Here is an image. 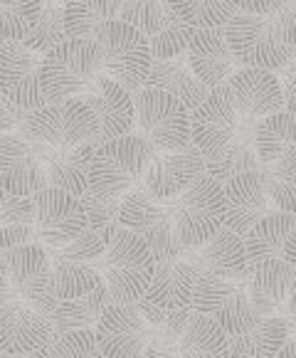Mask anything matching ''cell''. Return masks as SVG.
<instances>
[{
	"label": "cell",
	"mask_w": 296,
	"mask_h": 358,
	"mask_svg": "<svg viewBox=\"0 0 296 358\" xmlns=\"http://www.w3.org/2000/svg\"><path fill=\"white\" fill-rule=\"evenodd\" d=\"M294 0L267 15L235 13L222 27L230 52L242 67H259L279 74L296 57Z\"/></svg>",
	"instance_id": "obj_1"
},
{
	"label": "cell",
	"mask_w": 296,
	"mask_h": 358,
	"mask_svg": "<svg viewBox=\"0 0 296 358\" xmlns=\"http://www.w3.org/2000/svg\"><path fill=\"white\" fill-rule=\"evenodd\" d=\"M104 240V255L99 257L101 280L109 289L111 299L121 304H133L143 296L151 274H154V257L136 232L121 225H111L99 232Z\"/></svg>",
	"instance_id": "obj_2"
},
{
	"label": "cell",
	"mask_w": 296,
	"mask_h": 358,
	"mask_svg": "<svg viewBox=\"0 0 296 358\" xmlns=\"http://www.w3.org/2000/svg\"><path fill=\"white\" fill-rule=\"evenodd\" d=\"M154 156V146L133 131L96 143L87 173V190L99 198L121 201L133 185L141 183L143 171Z\"/></svg>",
	"instance_id": "obj_3"
},
{
	"label": "cell",
	"mask_w": 296,
	"mask_h": 358,
	"mask_svg": "<svg viewBox=\"0 0 296 358\" xmlns=\"http://www.w3.org/2000/svg\"><path fill=\"white\" fill-rule=\"evenodd\" d=\"M165 208L170 215L173 237L180 248H198L222 227L225 217L222 183L212 180L207 173H200L183 193L165 201Z\"/></svg>",
	"instance_id": "obj_4"
},
{
	"label": "cell",
	"mask_w": 296,
	"mask_h": 358,
	"mask_svg": "<svg viewBox=\"0 0 296 358\" xmlns=\"http://www.w3.org/2000/svg\"><path fill=\"white\" fill-rule=\"evenodd\" d=\"M101 74V59L94 40H74L64 37L40 64V87L45 101H62L80 96Z\"/></svg>",
	"instance_id": "obj_5"
},
{
	"label": "cell",
	"mask_w": 296,
	"mask_h": 358,
	"mask_svg": "<svg viewBox=\"0 0 296 358\" xmlns=\"http://www.w3.org/2000/svg\"><path fill=\"white\" fill-rule=\"evenodd\" d=\"M133 129L156 153L183 151L191 143V111L180 99L161 90L131 92Z\"/></svg>",
	"instance_id": "obj_6"
},
{
	"label": "cell",
	"mask_w": 296,
	"mask_h": 358,
	"mask_svg": "<svg viewBox=\"0 0 296 358\" xmlns=\"http://www.w3.org/2000/svg\"><path fill=\"white\" fill-rule=\"evenodd\" d=\"M94 45L99 50L101 74L128 92L143 90L146 74L151 69V48L148 40L128 22L109 20L94 32Z\"/></svg>",
	"instance_id": "obj_7"
},
{
	"label": "cell",
	"mask_w": 296,
	"mask_h": 358,
	"mask_svg": "<svg viewBox=\"0 0 296 358\" xmlns=\"http://www.w3.org/2000/svg\"><path fill=\"white\" fill-rule=\"evenodd\" d=\"M17 134L27 141H40L52 148H69L80 143L94 146L96 119L80 96H72L27 111Z\"/></svg>",
	"instance_id": "obj_8"
},
{
	"label": "cell",
	"mask_w": 296,
	"mask_h": 358,
	"mask_svg": "<svg viewBox=\"0 0 296 358\" xmlns=\"http://www.w3.org/2000/svg\"><path fill=\"white\" fill-rule=\"evenodd\" d=\"M0 272L8 282V296L25 301L37 314L50 316L57 306L52 289V267L40 243L13 248L0 262Z\"/></svg>",
	"instance_id": "obj_9"
},
{
	"label": "cell",
	"mask_w": 296,
	"mask_h": 358,
	"mask_svg": "<svg viewBox=\"0 0 296 358\" xmlns=\"http://www.w3.org/2000/svg\"><path fill=\"white\" fill-rule=\"evenodd\" d=\"M119 225L141 237L151 250L154 262H165V259L180 257L183 252V248L173 237L165 201L154 198L141 183L133 185L119 203Z\"/></svg>",
	"instance_id": "obj_10"
},
{
	"label": "cell",
	"mask_w": 296,
	"mask_h": 358,
	"mask_svg": "<svg viewBox=\"0 0 296 358\" xmlns=\"http://www.w3.org/2000/svg\"><path fill=\"white\" fill-rule=\"evenodd\" d=\"M191 309L212 319L228 336L247 331L257 319H262L249 301L244 280H222L207 274H198Z\"/></svg>",
	"instance_id": "obj_11"
},
{
	"label": "cell",
	"mask_w": 296,
	"mask_h": 358,
	"mask_svg": "<svg viewBox=\"0 0 296 358\" xmlns=\"http://www.w3.org/2000/svg\"><path fill=\"white\" fill-rule=\"evenodd\" d=\"M32 203H35V217H32L35 243H40L45 250L64 248L87 230V213L80 195L45 185L40 193L32 195Z\"/></svg>",
	"instance_id": "obj_12"
},
{
	"label": "cell",
	"mask_w": 296,
	"mask_h": 358,
	"mask_svg": "<svg viewBox=\"0 0 296 358\" xmlns=\"http://www.w3.org/2000/svg\"><path fill=\"white\" fill-rule=\"evenodd\" d=\"M237 136L239 114L220 85L207 92L205 99L191 111V143L202 153V158H210L232 146Z\"/></svg>",
	"instance_id": "obj_13"
},
{
	"label": "cell",
	"mask_w": 296,
	"mask_h": 358,
	"mask_svg": "<svg viewBox=\"0 0 296 358\" xmlns=\"http://www.w3.org/2000/svg\"><path fill=\"white\" fill-rule=\"evenodd\" d=\"M43 55L27 50L22 43L0 45V94L22 111L40 109L45 101L40 87Z\"/></svg>",
	"instance_id": "obj_14"
},
{
	"label": "cell",
	"mask_w": 296,
	"mask_h": 358,
	"mask_svg": "<svg viewBox=\"0 0 296 358\" xmlns=\"http://www.w3.org/2000/svg\"><path fill=\"white\" fill-rule=\"evenodd\" d=\"M232 101L239 122L257 124L259 119L284 109V94H281L279 79L269 69L259 67H239L232 77L222 85Z\"/></svg>",
	"instance_id": "obj_15"
},
{
	"label": "cell",
	"mask_w": 296,
	"mask_h": 358,
	"mask_svg": "<svg viewBox=\"0 0 296 358\" xmlns=\"http://www.w3.org/2000/svg\"><path fill=\"white\" fill-rule=\"evenodd\" d=\"M104 358H141L148 346V327L136 304L111 301L94 324Z\"/></svg>",
	"instance_id": "obj_16"
},
{
	"label": "cell",
	"mask_w": 296,
	"mask_h": 358,
	"mask_svg": "<svg viewBox=\"0 0 296 358\" xmlns=\"http://www.w3.org/2000/svg\"><path fill=\"white\" fill-rule=\"evenodd\" d=\"M80 99L89 106L96 119V138L94 146L109 138L126 136L133 131V99L131 92L124 90L106 74L99 77L80 94Z\"/></svg>",
	"instance_id": "obj_17"
},
{
	"label": "cell",
	"mask_w": 296,
	"mask_h": 358,
	"mask_svg": "<svg viewBox=\"0 0 296 358\" xmlns=\"http://www.w3.org/2000/svg\"><path fill=\"white\" fill-rule=\"evenodd\" d=\"M200 173H205V158L193 143H188L183 151L156 153L143 171L141 185L158 201H170Z\"/></svg>",
	"instance_id": "obj_18"
},
{
	"label": "cell",
	"mask_w": 296,
	"mask_h": 358,
	"mask_svg": "<svg viewBox=\"0 0 296 358\" xmlns=\"http://www.w3.org/2000/svg\"><path fill=\"white\" fill-rule=\"evenodd\" d=\"M52 341L54 334L50 316L37 314L25 301L13 296L0 301V351L27 356L30 351Z\"/></svg>",
	"instance_id": "obj_19"
},
{
	"label": "cell",
	"mask_w": 296,
	"mask_h": 358,
	"mask_svg": "<svg viewBox=\"0 0 296 358\" xmlns=\"http://www.w3.org/2000/svg\"><path fill=\"white\" fill-rule=\"evenodd\" d=\"M47 185L35 146L17 131L0 136V188L15 195H35Z\"/></svg>",
	"instance_id": "obj_20"
},
{
	"label": "cell",
	"mask_w": 296,
	"mask_h": 358,
	"mask_svg": "<svg viewBox=\"0 0 296 358\" xmlns=\"http://www.w3.org/2000/svg\"><path fill=\"white\" fill-rule=\"evenodd\" d=\"M180 255L195 267L198 274L222 277V280H244L249 267L242 237L230 232L228 227H220L210 240L198 248L183 250Z\"/></svg>",
	"instance_id": "obj_21"
},
{
	"label": "cell",
	"mask_w": 296,
	"mask_h": 358,
	"mask_svg": "<svg viewBox=\"0 0 296 358\" xmlns=\"http://www.w3.org/2000/svg\"><path fill=\"white\" fill-rule=\"evenodd\" d=\"M244 289L257 316L276 314L291 292H296V267L281 257L249 264L244 274Z\"/></svg>",
	"instance_id": "obj_22"
},
{
	"label": "cell",
	"mask_w": 296,
	"mask_h": 358,
	"mask_svg": "<svg viewBox=\"0 0 296 358\" xmlns=\"http://www.w3.org/2000/svg\"><path fill=\"white\" fill-rule=\"evenodd\" d=\"M222 198H225L222 227H228L239 237L272 210L257 171H247V173H239L228 183H222Z\"/></svg>",
	"instance_id": "obj_23"
},
{
	"label": "cell",
	"mask_w": 296,
	"mask_h": 358,
	"mask_svg": "<svg viewBox=\"0 0 296 358\" xmlns=\"http://www.w3.org/2000/svg\"><path fill=\"white\" fill-rule=\"evenodd\" d=\"M185 57L191 64L193 74L200 79L207 90L225 85L242 64L230 52L228 40L222 30H193Z\"/></svg>",
	"instance_id": "obj_24"
},
{
	"label": "cell",
	"mask_w": 296,
	"mask_h": 358,
	"mask_svg": "<svg viewBox=\"0 0 296 358\" xmlns=\"http://www.w3.org/2000/svg\"><path fill=\"white\" fill-rule=\"evenodd\" d=\"M198 272L188 259L180 257L165 259V262H156L151 282H148L146 292L138 301L156 309H188L193 299V289H195ZM136 304V301H133Z\"/></svg>",
	"instance_id": "obj_25"
},
{
	"label": "cell",
	"mask_w": 296,
	"mask_h": 358,
	"mask_svg": "<svg viewBox=\"0 0 296 358\" xmlns=\"http://www.w3.org/2000/svg\"><path fill=\"white\" fill-rule=\"evenodd\" d=\"M35 146L37 156L43 161L45 180L50 188L67 190L72 195L87 193V173H89V161L94 146L91 143H80L69 148H52L40 141H30Z\"/></svg>",
	"instance_id": "obj_26"
},
{
	"label": "cell",
	"mask_w": 296,
	"mask_h": 358,
	"mask_svg": "<svg viewBox=\"0 0 296 358\" xmlns=\"http://www.w3.org/2000/svg\"><path fill=\"white\" fill-rule=\"evenodd\" d=\"M143 87L168 92V94H173L175 99L183 101L188 111L195 109V106L207 96V92H210L200 79L193 74L185 52L175 55V57L151 59V69H148Z\"/></svg>",
	"instance_id": "obj_27"
},
{
	"label": "cell",
	"mask_w": 296,
	"mask_h": 358,
	"mask_svg": "<svg viewBox=\"0 0 296 358\" xmlns=\"http://www.w3.org/2000/svg\"><path fill=\"white\" fill-rule=\"evenodd\" d=\"M294 232H296L294 213L269 210L262 220H257L242 235L247 262L257 264V262H262V259L279 257L284 243L294 235Z\"/></svg>",
	"instance_id": "obj_28"
},
{
	"label": "cell",
	"mask_w": 296,
	"mask_h": 358,
	"mask_svg": "<svg viewBox=\"0 0 296 358\" xmlns=\"http://www.w3.org/2000/svg\"><path fill=\"white\" fill-rule=\"evenodd\" d=\"M291 336V327L284 316L269 314L262 316L247 331L237 334V336H228L230 353H239V356L249 358H274L276 351L286 343Z\"/></svg>",
	"instance_id": "obj_29"
},
{
	"label": "cell",
	"mask_w": 296,
	"mask_h": 358,
	"mask_svg": "<svg viewBox=\"0 0 296 358\" xmlns=\"http://www.w3.org/2000/svg\"><path fill=\"white\" fill-rule=\"evenodd\" d=\"M111 294L106 289V285L101 282L96 289L87 292L82 296H72V299H59L54 311L50 314V324H52L54 338L62 336L74 329H94L96 319L101 316V311L111 304Z\"/></svg>",
	"instance_id": "obj_30"
},
{
	"label": "cell",
	"mask_w": 296,
	"mask_h": 358,
	"mask_svg": "<svg viewBox=\"0 0 296 358\" xmlns=\"http://www.w3.org/2000/svg\"><path fill=\"white\" fill-rule=\"evenodd\" d=\"M252 146L259 164H274L296 148V119L291 111L281 109L259 119L252 127Z\"/></svg>",
	"instance_id": "obj_31"
},
{
	"label": "cell",
	"mask_w": 296,
	"mask_h": 358,
	"mask_svg": "<svg viewBox=\"0 0 296 358\" xmlns=\"http://www.w3.org/2000/svg\"><path fill=\"white\" fill-rule=\"evenodd\" d=\"M178 358H230L228 334L222 331L212 319L193 311L183 336L175 346Z\"/></svg>",
	"instance_id": "obj_32"
},
{
	"label": "cell",
	"mask_w": 296,
	"mask_h": 358,
	"mask_svg": "<svg viewBox=\"0 0 296 358\" xmlns=\"http://www.w3.org/2000/svg\"><path fill=\"white\" fill-rule=\"evenodd\" d=\"M121 0H64V35L74 40H91L96 27L117 20Z\"/></svg>",
	"instance_id": "obj_33"
},
{
	"label": "cell",
	"mask_w": 296,
	"mask_h": 358,
	"mask_svg": "<svg viewBox=\"0 0 296 358\" xmlns=\"http://www.w3.org/2000/svg\"><path fill=\"white\" fill-rule=\"evenodd\" d=\"M259 180L265 185L272 210L294 213L296 198V148L281 156L274 164H262L257 169Z\"/></svg>",
	"instance_id": "obj_34"
},
{
	"label": "cell",
	"mask_w": 296,
	"mask_h": 358,
	"mask_svg": "<svg viewBox=\"0 0 296 358\" xmlns=\"http://www.w3.org/2000/svg\"><path fill=\"white\" fill-rule=\"evenodd\" d=\"M254 124H244L239 122V136L232 146H228L222 153L217 156H210L205 158V173L210 176L212 180L217 183H228L230 178L239 173H247V171H257L259 166V158L254 153V146H252V136L242 138L244 131H249Z\"/></svg>",
	"instance_id": "obj_35"
},
{
	"label": "cell",
	"mask_w": 296,
	"mask_h": 358,
	"mask_svg": "<svg viewBox=\"0 0 296 358\" xmlns=\"http://www.w3.org/2000/svg\"><path fill=\"white\" fill-rule=\"evenodd\" d=\"M136 309L141 311L143 322L148 327V346L165 348V351H175L178 338L183 336L188 319H191L193 309H156L136 301Z\"/></svg>",
	"instance_id": "obj_36"
},
{
	"label": "cell",
	"mask_w": 296,
	"mask_h": 358,
	"mask_svg": "<svg viewBox=\"0 0 296 358\" xmlns=\"http://www.w3.org/2000/svg\"><path fill=\"white\" fill-rule=\"evenodd\" d=\"M178 20L193 30H222L235 15L230 0H165Z\"/></svg>",
	"instance_id": "obj_37"
},
{
	"label": "cell",
	"mask_w": 296,
	"mask_h": 358,
	"mask_svg": "<svg viewBox=\"0 0 296 358\" xmlns=\"http://www.w3.org/2000/svg\"><path fill=\"white\" fill-rule=\"evenodd\" d=\"M64 13L62 6L57 0H43L40 13H37V20L32 22L30 32L25 35L22 45L27 50L37 55H47L54 45H59L64 40Z\"/></svg>",
	"instance_id": "obj_38"
},
{
	"label": "cell",
	"mask_w": 296,
	"mask_h": 358,
	"mask_svg": "<svg viewBox=\"0 0 296 358\" xmlns=\"http://www.w3.org/2000/svg\"><path fill=\"white\" fill-rule=\"evenodd\" d=\"M50 267H52V289H54L57 301L82 296V294H87V292L96 289V287L104 282L94 264L50 262Z\"/></svg>",
	"instance_id": "obj_39"
},
{
	"label": "cell",
	"mask_w": 296,
	"mask_h": 358,
	"mask_svg": "<svg viewBox=\"0 0 296 358\" xmlns=\"http://www.w3.org/2000/svg\"><path fill=\"white\" fill-rule=\"evenodd\" d=\"M43 0H0V45L22 43L37 20Z\"/></svg>",
	"instance_id": "obj_40"
},
{
	"label": "cell",
	"mask_w": 296,
	"mask_h": 358,
	"mask_svg": "<svg viewBox=\"0 0 296 358\" xmlns=\"http://www.w3.org/2000/svg\"><path fill=\"white\" fill-rule=\"evenodd\" d=\"M104 240L99 237V232L89 230L74 237L72 243H67L64 248L57 250H45L50 257V262H82V264H99V257L104 255Z\"/></svg>",
	"instance_id": "obj_41"
},
{
	"label": "cell",
	"mask_w": 296,
	"mask_h": 358,
	"mask_svg": "<svg viewBox=\"0 0 296 358\" xmlns=\"http://www.w3.org/2000/svg\"><path fill=\"white\" fill-rule=\"evenodd\" d=\"M191 32H193V27H188L183 20H178L175 15H170L156 35L148 37L151 59H163V57L183 55L185 48H188V40H191Z\"/></svg>",
	"instance_id": "obj_42"
},
{
	"label": "cell",
	"mask_w": 296,
	"mask_h": 358,
	"mask_svg": "<svg viewBox=\"0 0 296 358\" xmlns=\"http://www.w3.org/2000/svg\"><path fill=\"white\" fill-rule=\"evenodd\" d=\"M59 358H104L96 343L94 329H74L52 341Z\"/></svg>",
	"instance_id": "obj_43"
},
{
	"label": "cell",
	"mask_w": 296,
	"mask_h": 358,
	"mask_svg": "<svg viewBox=\"0 0 296 358\" xmlns=\"http://www.w3.org/2000/svg\"><path fill=\"white\" fill-rule=\"evenodd\" d=\"M82 206L87 213V227L94 232H101L111 225H119V203L121 201H111V198H99V195H91L87 190L84 195H80Z\"/></svg>",
	"instance_id": "obj_44"
},
{
	"label": "cell",
	"mask_w": 296,
	"mask_h": 358,
	"mask_svg": "<svg viewBox=\"0 0 296 358\" xmlns=\"http://www.w3.org/2000/svg\"><path fill=\"white\" fill-rule=\"evenodd\" d=\"M35 203L30 195H15L0 188V227L3 225H32Z\"/></svg>",
	"instance_id": "obj_45"
},
{
	"label": "cell",
	"mask_w": 296,
	"mask_h": 358,
	"mask_svg": "<svg viewBox=\"0 0 296 358\" xmlns=\"http://www.w3.org/2000/svg\"><path fill=\"white\" fill-rule=\"evenodd\" d=\"M25 243H35V230L32 225H3L0 227V262L13 248Z\"/></svg>",
	"instance_id": "obj_46"
},
{
	"label": "cell",
	"mask_w": 296,
	"mask_h": 358,
	"mask_svg": "<svg viewBox=\"0 0 296 358\" xmlns=\"http://www.w3.org/2000/svg\"><path fill=\"white\" fill-rule=\"evenodd\" d=\"M25 116H27V111L17 109L15 104H10L6 96L0 94V136H3V134L17 131V129L22 127V122H25Z\"/></svg>",
	"instance_id": "obj_47"
},
{
	"label": "cell",
	"mask_w": 296,
	"mask_h": 358,
	"mask_svg": "<svg viewBox=\"0 0 296 358\" xmlns=\"http://www.w3.org/2000/svg\"><path fill=\"white\" fill-rule=\"evenodd\" d=\"M235 10L239 13H254V15H267L286 3V0H230Z\"/></svg>",
	"instance_id": "obj_48"
},
{
	"label": "cell",
	"mask_w": 296,
	"mask_h": 358,
	"mask_svg": "<svg viewBox=\"0 0 296 358\" xmlns=\"http://www.w3.org/2000/svg\"><path fill=\"white\" fill-rule=\"evenodd\" d=\"M294 240H296V232L284 243V248H281L279 257L284 259V262H289V264H294V267H296V248H294Z\"/></svg>",
	"instance_id": "obj_49"
},
{
	"label": "cell",
	"mask_w": 296,
	"mask_h": 358,
	"mask_svg": "<svg viewBox=\"0 0 296 358\" xmlns=\"http://www.w3.org/2000/svg\"><path fill=\"white\" fill-rule=\"evenodd\" d=\"M25 358H59V356H57V351H54L52 343H45V346H40V348H35V351H30Z\"/></svg>",
	"instance_id": "obj_50"
},
{
	"label": "cell",
	"mask_w": 296,
	"mask_h": 358,
	"mask_svg": "<svg viewBox=\"0 0 296 358\" xmlns=\"http://www.w3.org/2000/svg\"><path fill=\"white\" fill-rule=\"evenodd\" d=\"M141 358H178V356H175V351H165V348L146 346V351L141 353Z\"/></svg>",
	"instance_id": "obj_51"
},
{
	"label": "cell",
	"mask_w": 296,
	"mask_h": 358,
	"mask_svg": "<svg viewBox=\"0 0 296 358\" xmlns=\"http://www.w3.org/2000/svg\"><path fill=\"white\" fill-rule=\"evenodd\" d=\"M274 358H296V341H294V338H291V336L286 338V343L279 348V351H276Z\"/></svg>",
	"instance_id": "obj_52"
},
{
	"label": "cell",
	"mask_w": 296,
	"mask_h": 358,
	"mask_svg": "<svg viewBox=\"0 0 296 358\" xmlns=\"http://www.w3.org/2000/svg\"><path fill=\"white\" fill-rule=\"evenodd\" d=\"M8 299V282L6 277H3V272H0V301Z\"/></svg>",
	"instance_id": "obj_53"
},
{
	"label": "cell",
	"mask_w": 296,
	"mask_h": 358,
	"mask_svg": "<svg viewBox=\"0 0 296 358\" xmlns=\"http://www.w3.org/2000/svg\"><path fill=\"white\" fill-rule=\"evenodd\" d=\"M0 358H25V356H15V353H6V351H0Z\"/></svg>",
	"instance_id": "obj_54"
},
{
	"label": "cell",
	"mask_w": 296,
	"mask_h": 358,
	"mask_svg": "<svg viewBox=\"0 0 296 358\" xmlns=\"http://www.w3.org/2000/svg\"><path fill=\"white\" fill-rule=\"evenodd\" d=\"M230 358H249V356H239V353H230Z\"/></svg>",
	"instance_id": "obj_55"
},
{
	"label": "cell",
	"mask_w": 296,
	"mask_h": 358,
	"mask_svg": "<svg viewBox=\"0 0 296 358\" xmlns=\"http://www.w3.org/2000/svg\"><path fill=\"white\" fill-rule=\"evenodd\" d=\"M57 3H59V6H62V3H64V0H57Z\"/></svg>",
	"instance_id": "obj_56"
}]
</instances>
